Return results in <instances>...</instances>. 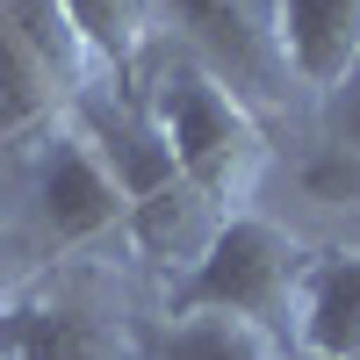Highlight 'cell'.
<instances>
[{
	"label": "cell",
	"instance_id": "obj_16",
	"mask_svg": "<svg viewBox=\"0 0 360 360\" xmlns=\"http://www.w3.org/2000/svg\"><path fill=\"white\" fill-rule=\"evenodd\" d=\"M281 360H332V353H310V346H288Z\"/></svg>",
	"mask_w": 360,
	"mask_h": 360
},
{
	"label": "cell",
	"instance_id": "obj_4",
	"mask_svg": "<svg viewBox=\"0 0 360 360\" xmlns=\"http://www.w3.org/2000/svg\"><path fill=\"white\" fill-rule=\"evenodd\" d=\"M37 209H44V231L58 245H94V238H108L130 217L115 173L94 159V144H86L72 123L51 130L44 152H37Z\"/></svg>",
	"mask_w": 360,
	"mask_h": 360
},
{
	"label": "cell",
	"instance_id": "obj_11",
	"mask_svg": "<svg viewBox=\"0 0 360 360\" xmlns=\"http://www.w3.org/2000/svg\"><path fill=\"white\" fill-rule=\"evenodd\" d=\"M15 360H115V339L86 303H22Z\"/></svg>",
	"mask_w": 360,
	"mask_h": 360
},
{
	"label": "cell",
	"instance_id": "obj_8",
	"mask_svg": "<svg viewBox=\"0 0 360 360\" xmlns=\"http://www.w3.org/2000/svg\"><path fill=\"white\" fill-rule=\"evenodd\" d=\"M295 346L360 360V252H324L303 274V310H295Z\"/></svg>",
	"mask_w": 360,
	"mask_h": 360
},
{
	"label": "cell",
	"instance_id": "obj_3",
	"mask_svg": "<svg viewBox=\"0 0 360 360\" xmlns=\"http://www.w3.org/2000/svg\"><path fill=\"white\" fill-rule=\"evenodd\" d=\"M159 29H173L180 51L217 72L245 108H274L288 94L274 0H159Z\"/></svg>",
	"mask_w": 360,
	"mask_h": 360
},
{
	"label": "cell",
	"instance_id": "obj_10",
	"mask_svg": "<svg viewBox=\"0 0 360 360\" xmlns=\"http://www.w3.org/2000/svg\"><path fill=\"white\" fill-rule=\"evenodd\" d=\"M58 8L72 15L86 58L115 79H130L144 65V51H152V37H159V0H58Z\"/></svg>",
	"mask_w": 360,
	"mask_h": 360
},
{
	"label": "cell",
	"instance_id": "obj_2",
	"mask_svg": "<svg viewBox=\"0 0 360 360\" xmlns=\"http://www.w3.org/2000/svg\"><path fill=\"white\" fill-rule=\"evenodd\" d=\"M303 274L310 252L295 245L281 224L266 217H224L217 245L195 259V274L180 281V310H209V317H238L266 332L274 346H295V310H303Z\"/></svg>",
	"mask_w": 360,
	"mask_h": 360
},
{
	"label": "cell",
	"instance_id": "obj_1",
	"mask_svg": "<svg viewBox=\"0 0 360 360\" xmlns=\"http://www.w3.org/2000/svg\"><path fill=\"white\" fill-rule=\"evenodd\" d=\"M152 123L173 152V173L195 180V188L224 209V217H245V202L266 173V137H259V115L231 94L217 72H202L188 51L152 79Z\"/></svg>",
	"mask_w": 360,
	"mask_h": 360
},
{
	"label": "cell",
	"instance_id": "obj_5",
	"mask_svg": "<svg viewBox=\"0 0 360 360\" xmlns=\"http://www.w3.org/2000/svg\"><path fill=\"white\" fill-rule=\"evenodd\" d=\"M72 130L94 144V159L115 173V188H123V202L152 195L173 180V152L166 137L152 123V108L144 101H123V94H79L72 101Z\"/></svg>",
	"mask_w": 360,
	"mask_h": 360
},
{
	"label": "cell",
	"instance_id": "obj_6",
	"mask_svg": "<svg viewBox=\"0 0 360 360\" xmlns=\"http://www.w3.org/2000/svg\"><path fill=\"white\" fill-rule=\"evenodd\" d=\"M274 37L288 79L339 94V79L360 65V0H274Z\"/></svg>",
	"mask_w": 360,
	"mask_h": 360
},
{
	"label": "cell",
	"instance_id": "obj_13",
	"mask_svg": "<svg viewBox=\"0 0 360 360\" xmlns=\"http://www.w3.org/2000/svg\"><path fill=\"white\" fill-rule=\"evenodd\" d=\"M0 15H8V29H15V37L37 51V58H44L58 79H65V94L79 101V94H86V65H94V58H86L72 15L58 8V0H0Z\"/></svg>",
	"mask_w": 360,
	"mask_h": 360
},
{
	"label": "cell",
	"instance_id": "obj_15",
	"mask_svg": "<svg viewBox=\"0 0 360 360\" xmlns=\"http://www.w3.org/2000/svg\"><path fill=\"white\" fill-rule=\"evenodd\" d=\"M15 332H22V310L0 303V360H15Z\"/></svg>",
	"mask_w": 360,
	"mask_h": 360
},
{
	"label": "cell",
	"instance_id": "obj_12",
	"mask_svg": "<svg viewBox=\"0 0 360 360\" xmlns=\"http://www.w3.org/2000/svg\"><path fill=\"white\" fill-rule=\"evenodd\" d=\"M288 346H274L266 332L238 317H209V310H180L166 324V339L152 346V360H281Z\"/></svg>",
	"mask_w": 360,
	"mask_h": 360
},
{
	"label": "cell",
	"instance_id": "obj_9",
	"mask_svg": "<svg viewBox=\"0 0 360 360\" xmlns=\"http://www.w3.org/2000/svg\"><path fill=\"white\" fill-rule=\"evenodd\" d=\"M65 101H72V94H65V79H58L44 58L8 29V15H0V144L51 137Z\"/></svg>",
	"mask_w": 360,
	"mask_h": 360
},
{
	"label": "cell",
	"instance_id": "obj_14",
	"mask_svg": "<svg viewBox=\"0 0 360 360\" xmlns=\"http://www.w3.org/2000/svg\"><path fill=\"white\" fill-rule=\"evenodd\" d=\"M332 152L360 159V65L339 79V101H332Z\"/></svg>",
	"mask_w": 360,
	"mask_h": 360
},
{
	"label": "cell",
	"instance_id": "obj_7",
	"mask_svg": "<svg viewBox=\"0 0 360 360\" xmlns=\"http://www.w3.org/2000/svg\"><path fill=\"white\" fill-rule=\"evenodd\" d=\"M123 231H130V245L152 259V266H166V274H180V281H188V274H195V259L217 245L224 209L209 202L195 180H180V173H173L166 188H152V195H137V202H130Z\"/></svg>",
	"mask_w": 360,
	"mask_h": 360
}]
</instances>
